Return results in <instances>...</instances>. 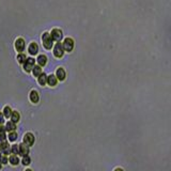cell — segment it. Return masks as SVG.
I'll list each match as a JSON object with an SVG mask.
<instances>
[{"label": "cell", "instance_id": "1", "mask_svg": "<svg viewBox=\"0 0 171 171\" xmlns=\"http://www.w3.org/2000/svg\"><path fill=\"white\" fill-rule=\"evenodd\" d=\"M42 43H43L44 48H46L47 50L51 49V47L53 46V38H51L50 33H48V32H44V33H43Z\"/></svg>", "mask_w": 171, "mask_h": 171}, {"label": "cell", "instance_id": "2", "mask_svg": "<svg viewBox=\"0 0 171 171\" xmlns=\"http://www.w3.org/2000/svg\"><path fill=\"white\" fill-rule=\"evenodd\" d=\"M64 53V47L63 44L61 43H57V44L53 46V55H55L56 58H62Z\"/></svg>", "mask_w": 171, "mask_h": 171}, {"label": "cell", "instance_id": "3", "mask_svg": "<svg viewBox=\"0 0 171 171\" xmlns=\"http://www.w3.org/2000/svg\"><path fill=\"white\" fill-rule=\"evenodd\" d=\"M50 35H51V38H53V40L56 41L57 43H59L60 41L62 40V38H63V33H62V31L60 29H57V28L51 30Z\"/></svg>", "mask_w": 171, "mask_h": 171}, {"label": "cell", "instance_id": "4", "mask_svg": "<svg viewBox=\"0 0 171 171\" xmlns=\"http://www.w3.org/2000/svg\"><path fill=\"white\" fill-rule=\"evenodd\" d=\"M34 63H35V60H34L33 58H27L26 62L24 63V70L27 73L31 72L34 67Z\"/></svg>", "mask_w": 171, "mask_h": 171}, {"label": "cell", "instance_id": "5", "mask_svg": "<svg viewBox=\"0 0 171 171\" xmlns=\"http://www.w3.org/2000/svg\"><path fill=\"white\" fill-rule=\"evenodd\" d=\"M63 47H64V50L66 51H72L74 49V40L71 38H66L63 42Z\"/></svg>", "mask_w": 171, "mask_h": 171}, {"label": "cell", "instance_id": "6", "mask_svg": "<svg viewBox=\"0 0 171 171\" xmlns=\"http://www.w3.org/2000/svg\"><path fill=\"white\" fill-rule=\"evenodd\" d=\"M25 47H26V43H25V41H24V38H19L15 41V49H16L18 53H23Z\"/></svg>", "mask_w": 171, "mask_h": 171}, {"label": "cell", "instance_id": "7", "mask_svg": "<svg viewBox=\"0 0 171 171\" xmlns=\"http://www.w3.org/2000/svg\"><path fill=\"white\" fill-rule=\"evenodd\" d=\"M0 149H1V153L3 154V155H8L11 152V147L9 145L8 142H5V141H2V142L0 143Z\"/></svg>", "mask_w": 171, "mask_h": 171}, {"label": "cell", "instance_id": "8", "mask_svg": "<svg viewBox=\"0 0 171 171\" xmlns=\"http://www.w3.org/2000/svg\"><path fill=\"white\" fill-rule=\"evenodd\" d=\"M24 142L27 143L28 145H32L34 143V136L31 133H27V134L24 136Z\"/></svg>", "mask_w": 171, "mask_h": 171}, {"label": "cell", "instance_id": "9", "mask_svg": "<svg viewBox=\"0 0 171 171\" xmlns=\"http://www.w3.org/2000/svg\"><path fill=\"white\" fill-rule=\"evenodd\" d=\"M28 153H29V145L25 142L21 143V144L19 145V154L23 156H27Z\"/></svg>", "mask_w": 171, "mask_h": 171}, {"label": "cell", "instance_id": "10", "mask_svg": "<svg viewBox=\"0 0 171 171\" xmlns=\"http://www.w3.org/2000/svg\"><path fill=\"white\" fill-rule=\"evenodd\" d=\"M56 76H57L58 80H60V81L64 80V79H65V77H66V74H65V71H64V68H62V67L58 68L57 72H56Z\"/></svg>", "mask_w": 171, "mask_h": 171}, {"label": "cell", "instance_id": "11", "mask_svg": "<svg viewBox=\"0 0 171 171\" xmlns=\"http://www.w3.org/2000/svg\"><path fill=\"white\" fill-rule=\"evenodd\" d=\"M28 51H29L30 55L35 56L36 53H38V44H36V43H31V44L29 45V47H28Z\"/></svg>", "mask_w": 171, "mask_h": 171}, {"label": "cell", "instance_id": "12", "mask_svg": "<svg viewBox=\"0 0 171 171\" xmlns=\"http://www.w3.org/2000/svg\"><path fill=\"white\" fill-rule=\"evenodd\" d=\"M47 83H48L50 87H55L58 83V78L56 75H49L48 78H47Z\"/></svg>", "mask_w": 171, "mask_h": 171}, {"label": "cell", "instance_id": "13", "mask_svg": "<svg viewBox=\"0 0 171 171\" xmlns=\"http://www.w3.org/2000/svg\"><path fill=\"white\" fill-rule=\"evenodd\" d=\"M36 62H38L40 66H45L47 63V57L45 55H40L38 59H36Z\"/></svg>", "mask_w": 171, "mask_h": 171}, {"label": "cell", "instance_id": "14", "mask_svg": "<svg viewBox=\"0 0 171 171\" xmlns=\"http://www.w3.org/2000/svg\"><path fill=\"white\" fill-rule=\"evenodd\" d=\"M38 100H40V97H38V93L36 91H31L30 92V100H31L33 104H36V103L38 102Z\"/></svg>", "mask_w": 171, "mask_h": 171}, {"label": "cell", "instance_id": "15", "mask_svg": "<svg viewBox=\"0 0 171 171\" xmlns=\"http://www.w3.org/2000/svg\"><path fill=\"white\" fill-rule=\"evenodd\" d=\"M47 78H48V76H47L46 74H44V73H42V74L38 76V83H40L41 86H45L47 83Z\"/></svg>", "mask_w": 171, "mask_h": 171}, {"label": "cell", "instance_id": "16", "mask_svg": "<svg viewBox=\"0 0 171 171\" xmlns=\"http://www.w3.org/2000/svg\"><path fill=\"white\" fill-rule=\"evenodd\" d=\"M5 129L8 132H14L16 129V125H15V123L13 121H10L5 124Z\"/></svg>", "mask_w": 171, "mask_h": 171}, {"label": "cell", "instance_id": "17", "mask_svg": "<svg viewBox=\"0 0 171 171\" xmlns=\"http://www.w3.org/2000/svg\"><path fill=\"white\" fill-rule=\"evenodd\" d=\"M32 74H33L34 77H38L41 74H42V68H41L40 65H34L33 70H32Z\"/></svg>", "mask_w": 171, "mask_h": 171}, {"label": "cell", "instance_id": "18", "mask_svg": "<svg viewBox=\"0 0 171 171\" xmlns=\"http://www.w3.org/2000/svg\"><path fill=\"white\" fill-rule=\"evenodd\" d=\"M19 119H20V115H19V113L17 112V111H13L12 115H11V120H12L14 123H17V122L19 121Z\"/></svg>", "mask_w": 171, "mask_h": 171}, {"label": "cell", "instance_id": "19", "mask_svg": "<svg viewBox=\"0 0 171 171\" xmlns=\"http://www.w3.org/2000/svg\"><path fill=\"white\" fill-rule=\"evenodd\" d=\"M12 112L13 111L11 110V108L9 106H5L3 109V115L5 118H11V115H12Z\"/></svg>", "mask_w": 171, "mask_h": 171}, {"label": "cell", "instance_id": "20", "mask_svg": "<svg viewBox=\"0 0 171 171\" xmlns=\"http://www.w3.org/2000/svg\"><path fill=\"white\" fill-rule=\"evenodd\" d=\"M9 162H10L12 165H17L19 162V159H18V157H17V156L14 154V155L10 156V158H9Z\"/></svg>", "mask_w": 171, "mask_h": 171}, {"label": "cell", "instance_id": "21", "mask_svg": "<svg viewBox=\"0 0 171 171\" xmlns=\"http://www.w3.org/2000/svg\"><path fill=\"white\" fill-rule=\"evenodd\" d=\"M26 60H27V58H26V55H25V53H19V55L17 56V61H18L20 64H24V63H25Z\"/></svg>", "mask_w": 171, "mask_h": 171}, {"label": "cell", "instance_id": "22", "mask_svg": "<svg viewBox=\"0 0 171 171\" xmlns=\"http://www.w3.org/2000/svg\"><path fill=\"white\" fill-rule=\"evenodd\" d=\"M11 152H12L13 154H15V155L19 154V145H17V144L12 145V147H11Z\"/></svg>", "mask_w": 171, "mask_h": 171}, {"label": "cell", "instance_id": "23", "mask_svg": "<svg viewBox=\"0 0 171 171\" xmlns=\"http://www.w3.org/2000/svg\"><path fill=\"white\" fill-rule=\"evenodd\" d=\"M16 139H17V133L12 132V133H10V134H9V140L15 141Z\"/></svg>", "mask_w": 171, "mask_h": 171}, {"label": "cell", "instance_id": "24", "mask_svg": "<svg viewBox=\"0 0 171 171\" xmlns=\"http://www.w3.org/2000/svg\"><path fill=\"white\" fill-rule=\"evenodd\" d=\"M21 162H23L24 166H28V165L30 164V157L29 156H24L23 157V160H21Z\"/></svg>", "mask_w": 171, "mask_h": 171}, {"label": "cell", "instance_id": "25", "mask_svg": "<svg viewBox=\"0 0 171 171\" xmlns=\"http://www.w3.org/2000/svg\"><path fill=\"white\" fill-rule=\"evenodd\" d=\"M0 162H1V164H6V162H8V157H6L5 155H1V154H0Z\"/></svg>", "mask_w": 171, "mask_h": 171}, {"label": "cell", "instance_id": "26", "mask_svg": "<svg viewBox=\"0 0 171 171\" xmlns=\"http://www.w3.org/2000/svg\"><path fill=\"white\" fill-rule=\"evenodd\" d=\"M5 138H6V135H5V133H1L0 134V141H5Z\"/></svg>", "mask_w": 171, "mask_h": 171}, {"label": "cell", "instance_id": "27", "mask_svg": "<svg viewBox=\"0 0 171 171\" xmlns=\"http://www.w3.org/2000/svg\"><path fill=\"white\" fill-rule=\"evenodd\" d=\"M4 118H5V117H4V115H3V113H0V124H2V123H3V121H4Z\"/></svg>", "mask_w": 171, "mask_h": 171}, {"label": "cell", "instance_id": "28", "mask_svg": "<svg viewBox=\"0 0 171 171\" xmlns=\"http://www.w3.org/2000/svg\"><path fill=\"white\" fill-rule=\"evenodd\" d=\"M5 127H4V126H2L1 124H0V134H1V133H4L5 132Z\"/></svg>", "mask_w": 171, "mask_h": 171}, {"label": "cell", "instance_id": "29", "mask_svg": "<svg viewBox=\"0 0 171 171\" xmlns=\"http://www.w3.org/2000/svg\"><path fill=\"white\" fill-rule=\"evenodd\" d=\"M115 171H123V169H121V168H117Z\"/></svg>", "mask_w": 171, "mask_h": 171}, {"label": "cell", "instance_id": "30", "mask_svg": "<svg viewBox=\"0 0 171 171\" xmlns=\"http://www.w3.org/2000/svg\"><path fill=\"white\" fill-rule=\"evenodd\" d=\"M0 170H1V162H0Z\"/></svg>", "mask_w": 171, "mask_h": 171}, {"label": "cell", "instance_id": "31", "mask_svg": "<svg viewBox=\"0 0 171 171\" xmlns=\"http://www.w3.org/2000/svg\"><path fill=\"white\" fill-rule=\"evenodd\" d=\"M26 171H31V170H30V169H27V170H26Z\"/></svg>", "mask_w": 171, "mask_h": 171}]
</instances>
